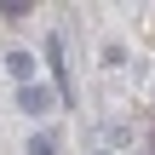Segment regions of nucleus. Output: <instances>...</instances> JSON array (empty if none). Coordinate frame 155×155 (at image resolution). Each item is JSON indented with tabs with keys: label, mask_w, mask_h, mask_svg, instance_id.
Here are the masks:
<instances>
[{
	"label": "nucleus",
	"mask_w": 155,
	"mask_h": 155,
	"mask_svg": "<svg viewBox=\"0 0 155 155\" xmlns=\"http://www.w3.org/2000/svg\"><path fill=\"white\" fill-rule=\"evenodd\" d=\"M29 155H58V138H52V132H35V138H29Z\"/></svg>",
	"instance_id": "nucleus-4"
},
{
	"label": "nucleus",
	"mask_w": 155,
	"mask_h": 155,
	"mask_svg": "<svg viewBox=\"0 0 155 155\" xmlns=\"http://www.w3.org/2000/svg\"><path fill=\"white\" fill-rule=\"evenodd\" d=\"M6 69L17 75V86H35V52H23V46H12V52H6Z\"/></svg>",
	"instance_id": "nucleus-3"
},
{
	"label": "nucleus",
	"mask_w": 155,
	"mask_h": 155,
	"mask_svg": "<svg viewBox=\"0 0 155 155\" xmlns=\"http://www.w3.org/2000/svg\"><path fill=\"white\" fill-rule=\"evenodd\" d=\"M17 104H23V115H35V121H40V115H52V109H58V92H52V86H17Z\"/></svg>",
	"instance_id": "nucleus-1"
},
{
	"label": "nucleus",
	"mask_w": 155,
	"mask_h": 155,
	"mask_svg": "<svg viewBox=\"0 0 155 155\" xmlns=\"http://www.w3.org/2000/svg\"><path fill=\"white\" fill-rule=\"evenodd\" d=\"M46 63H52V75H58V98H69V63H63V40H46Z\"/></svg>",
	"instance_id": "nucleus-2"
}]
</instances>
